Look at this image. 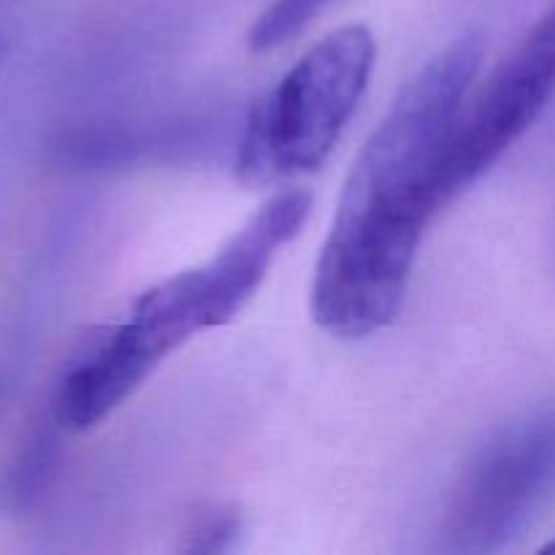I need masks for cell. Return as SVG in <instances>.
Masks as SVG:
<instances>
[{"instance_id":"obj_9","label":"cell","mask_w":555,"mask_h":555,"mask_svg":"<svg viewBox=\"0 0 555 555\" xmlns=\"http://www.w3.org/2000/svg\"><path fill=\"white\" fill-rule=\"evenodd\" d=\"M3 404H5V390H3V383H0V412H3Z\"/></svg>"},{"instance_id":"obj_5","label":"cell","mask_w":555,"mask_h":555,"mask_svg":"<svg viewBox=\"0 0 555 555\" xmlns=\"http://www.w3.org/2000/svg\"><path fill=\"white\" fill-rule=\"evenodd\" d=\"M555 92V0L502 60L472 103H464L437 171L439 206L491 171L540 119Z\"/></svg>"},{"instance_id":"obj_1","label":"cell","mask_w":555,"mask_h":555,"mask_svg":"<svg viewBox=\"0 0 555 555\" xmlns=\"http://www.w3.org/2000/svg\"><path fill=\"white\" fill-rule=\"evenodd\" d=\"M482 43H450L404 85L352 163L312 280L325 334L366 339L393 323L437 201V171L464 108Z\"/></svg>"},{"instance_id":"obj_8","label":"cell","mask_w":555,"mask_h":555,"mask_svg":"<svg viewBox=\"0 0 555 555\" xmlns=\"http://www.w3.org/2000/svg\"><path fill=\"white\" fill-rule=\"evenodd\" d=\"M5 52H9V47H5L3 36H0V65H3V60H5Z\"/></svg>"},{"instance_id":"obj_10","label":"cell","mask_w":555,"mask_h":555,"mask_svg":"<svg viewBox=\"0 0 555 555\" xmlns=\"http://www.w3.org/2000/svg\"><path fill=\"white\" fill-rule=\"evenodd\" d=\"M542 553H555V540H553V542H547V545L542 547Z\"/></svg>"},{"instance_id":"obj_3","label":"cell","mask_w":555,"mask_h":555,"mask_svg":"<svg viewBox=\"0 0 555 555\" xmlns=\"http://www.w3.org/2000/svg\"><path fill=\"white\" fill-rule=\"evenodd\" d=\"M312 211L309 190H285L266 201L217 255L141 293L114 323L128 350L155 374L173 350L201 331L225 325L247 307L282 247L301 233Z\"/></svg>"},{"instance_id":"obj_2","label":"cell","mask_w":555,"mask_h":555,"mask_svg":"<svg viewBox=\"0 0 555 555\" xmlns=\"http://www.w3.org/2000/svg\"><path fill=\"white\" fill-rule=\"evenodd\" d=\"M374 60L377 41L366 25H347L320 38L255 101L238 141V182L263 188L318 171L356 114Z\"/></svg>"},{"instance_id":"obj_6","label":"cell","mask_w":555,"mask_h":555,"mask_svg":"<svg viewBox=\"0 0 555 555\" xmlns=\"http://www.w3.org/2000/svg\"><path fill=\"white\" fill-rule=\"evenodd\" d=\"M334 0H274L263 14L255 20L247 33L249 52L263 54L276 47H285L287 41L307 30L320 11L328 9Z\"/></svg>"},{"instance_id":"obj_7","label":"cell","mask_w":555,"mask_h":555,"mask_svg":"<svg viewBox=\"0 0 555 555\" xmlns=\"http://www.w3.org/2000/svg\"><path fill=\"white\" fill-rule=\"evenodd\" d=\"M242 515L233 507H211L195 515L184 531V553H228L242 537Z\"/></svg>"},{"instance_id":"obj_4","label":"cell","mask_w":555,"mask_h":555,"mask_svg":"<svg viewBox=\"0 0 555 555\" xmlns=\"http://www.w3.org/2000/svg\"><path fill=\"white\" fill-rule=\"evenodd\" d=\"M553 496L555 406H547L502 428L477 450L444 509V551H502L540 518Z\"/></svg>"}]
</instances>
